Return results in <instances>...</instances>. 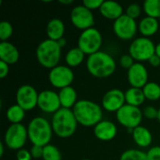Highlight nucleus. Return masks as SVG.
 <instances>
[{"label":"nucleus","instance_id":"obj_1","mask_svg":"<svg viewBox=\"0 0 160 160\" xmlns=\"http://www.w3.org/2000/svg\"><path fill=\"white\" fill-rule=\"evenodd\" d=\"M86 68L94 77L107 78L114 73L116 69V62L110 53L98 51V52L88 55Z\"/></svg>","mask_w":160,"mask_h":160},{"label":"nucleus","instance_id":"obj_2","mask_svg":"<svg viewBox=\"0 0 160 160\" xmlns=\"http://www.w3.org/2000/svg\"><path fill=\"white\" fill-rule=\"evenodd\" d=\"M72 111L78 124L83 127H95L102 121V109L94 101L81 99L75 104Z\"/></svg>","mask_w":160,"mask_h":160},{"label":"nucleus","instance_id":"obj_3","mask_svg":"<svg viewBox=\"0 0 160 160\" xmlns=\"http://www.w3.org/2000/svg\"><path fill=\"white\" fill-rule=\"evenodd\" d=\"M51 124L53 133L63 139L71 137L75 133L78 126L73 111L66 108H61L52 114Z\"/></svg>","mask_w":160,"mask_h":160},{"label":"nucleus","instance_id":"obj_4","mask_svg":"<svg viewBox=\"0 0 160 160\" xmlns=\"http://www.w3.org/2000/svg\"><path fill=\"white\" fill-rule=\"evenodd\" d=\"M28 139L33 145L46 146L50 144L52 136V124L44 117L37 116L33 118L27 127Z\"/></svg>","mask_w":160,"mask_h":160},{"label":"nucleus","instance_id":"obj_5","mask_svg":"<svg viewBox=\"0 0 160 160\" xmlns=\"http://www.w3.org/2000/svg\"><path fill=\"white\" fill-rule=\"evenodd\" d=\"M38 63L46 68H53L58 66L61 59V47L57 41L44 39L41 41L36 51Z\"/></svg>","mask_w":160,"mask_h":160},{"label":"nucleus","instance_id":"obj_6","mask_svg":"<svg viewBox=\"0 0 160 160\" xmlns=\"http://www.w3.org/2000/svg\"><path fill=\"white\" fill-rule=\"evenodd\" d=\"M128 52L133 59L138 62L149 61V59L156 54V45L149 38H137L130 43Z\"/></svg>","mask_w":160,"mask_h":160},{"label":"nucleus","instance_id":"obj_7","mask_svg":"<svg viewBox=\"0 0 160 160\" xmlns=\"http://www.w3.org/2000/svg\"><path fill=\"white\" fill-rule=\"evenodd\" d=\"M102 45V35L95 27L82 31L78 38V47L88 55L98 52Z\"/></svg>","mask_w":160,"mask_h":160},{"label":"nucleus","instance_id":"obj_8","mask_svg":"<svg viewBox=\"0 0 160 160\" xmlns=\"http://www.w3.org/2000/svg\"><path fill=\"white\" fill-rule=\"evenodd\" d=\"M28 138L27 128L22 124H11L6 130L4 143L11 150H21Z\"/></svg>","mask_w":160,"mask_h":160},{"label":"nucleus","instance_id":"obj_9","mask_svg":"<svg viewBox=\"0 0 160 160\" xmlns=\"http://www.w3.org/2000/svg\"><path fill=\"white\" fill-rule=\"evenodd\" d=\"M142 112L139 107H134L128 104H125L119 111L116 112L117 121L125 128L128 129H134L141 126L142 120Z\"/></svg>","mask_w":160,"mask_h":160},{"label":"nucleus","instance_id":"obj_10","mask_svg":"<svg viewBox=\"0 0 160 160\" xmlns=\"http://www.w3.org/2000/svg\"><path fill=\"white\" fill-rule=\"evenodd\" d=\"M114 34L121 39L129 40L132 39L138 30V24L136 20L128 17L127 14H123L116 19L112 25Z\"/></svg>","mask_w":160,"mask_h":160},{"label":"nucleus","instance_id":"obj_11","mask_svg":"<svg viewBox=\"0 0 160 160\" xmlns=\"http://www.w3.org/2000/svg\"><path fill=\"white\" fill-rule=\"evenodd\" d=\"M74 80V72L68 66H61L52 68L49 72V82L56 88L63 89L70 86Z\"/></svg>","mask_w":160,"mask_h":160},{"label":"nucleus","instance_id":"obj_12","mask_svg":"<svg viewBox=\"0 0 160 160\" xmlns=\"http://www.w3.org/2000/svg\"><path fill=\"white\" fill-rule=\"evenodd\" d=\"M70 21L72 24L82 31L93 27L95 24V18L92 10L83 5L74 7L70 12Z\"/></svg>","mask_w":160,"mask_h":160},{"label":"nucleus","instance_id":"obj_13","mask_svg":"<svg viewBox=\"0 0 160 160\" xmlns=\"http://www.w3.org/2000/svg\"><path fill=\"white\" fill-rule=\"evenodd\" d=\"M38 94L37 90L29 84L20 86L16 92V102L24 111H31L38 105Z\"/></svg>","mask_w":160,"mask_h":160},{"label":"nucleus","instance_id":"obj_14","mask_svg":"<svg viewBox=\"0 0 160 160\" xmlns=\"http://www.w3.org/2000/svg\"><path fill=\"white\" fill-rule=\"evenodd\" d=\"M38 106L46 113H55L62 108L58 94L52 90H43L38 94Z\"/></svg>","mask_w":160,"mask_h":160},{"label":"nucleus","instance_id":"obj_15","mask_svg":"<svg viewBox=\"0 0 160 160\" xmlns=\"http://www.w3.org/2000/svg\"><path fill=\"white\" fill-rule=\"evenodd\" d=\"M126 104L125 93L117 88L107 91L101 100L102 107L110 112H116Z\"/></svg>","mask_w":160,"mask_h":160},{"label":"nucleus","instance_id":"obj_16","mask_svg":"<svg viewBox=\"0 0 160 160\" xmlns=\"http://www.w3.org/2000/svg\"><path fill=\"white\" fill-rule=\"evenodd\" d=\"M128 81L131 87L142 89L148 82V71L145 66L141 62H135L128 70Z\"/></svg>","mask_w":160,"mask_h":160},{"label":"nucleus","instance_id":"obj_17","mask_svg":"<svg viewBox=\"0 0 160 160\" xmlns=\"http://www.w3.org/2000/svg\"><path fill=\"white\" fill-rule=\"evenodd\" d=\"M117 128L115 124L109 120H102L94 127V135L100 141L108 142L115 138Z\"/></svg>","mask_w":160,"mask_h":160},{"label":"nucleus","instance_id":"obj_18","mask_svg":"<svg viewBox=\"0 0 160 160\" xmlns=\"http://www.w3.org/2000/svg\"><path fill=\"white\" fill-rule=\"evenodd\" d=\"M99 11L103 17L114 21L124 14V8L122 5L112 0L104 1L99 8Z\"/></svg>","mask_w":160,"mask_h":160},{"label":"nucleus","instance_id":"obj_19","mask_svg":"<svg viewBox=\"0 0 160 160\" xmlns=\"http://www.w3.org/2000/svg\"><path fill=\"white\" fill-rule=\"evenodd\" d=\"M19 51L15 45L9 41L0 42V60L11 65L15 64L19 60Z\"/></svg>","mask_w":160,"mask_h":160},{"label":"nucleus","instance_id":"obj_20","mask_svg":"<svg viewBox=\"0 0 160 160\" xmlns=\"http://www.w3.org/2000/svg\"><path fill=\"white\" fill-rule=\"evenodd\" d=\"M132 138L135 142V143L142 148H146L150 146L153 141L152 133L151 131L142 126H139L135 128L132 131Z\"/></svg>","mask_w":160,"mask_h":160},{"label":"nucleus","instance_id":"obj_21","mask_svg":"<svg viewBox=\"0 0 160 160\" xmlns=\"http://www.w3.org/2000/svg\"><path fill=\"white\" fill-rule=\"evenodd\" d=\"M46 33L49 39L54 41H58L59 39H61L65 33V24L63 21L58 18H53L50 20L46 27Z\"/></svg>","mask_w":160,"mask_h":160},{"label":"nucleus","instance_id":"obj_22","mask_svg":"<svg viewBox=\"0 0 160 160\" xmlns=\"http://www.w3.org/2000/svg\"><path fill=\"white\" fill-rule=\"evenodd\" d=\"M159 28V21L152 17H144L138 24V30L143 37H151L155 35Z\"/></svg>","mask_w":160,"mask_h":160},{"label":"nucleus","instance_id":"obj_23","mask_svg":"<svg viewBox=\"0 0 160 160\" xmlns=\"http://www.w3.org/2000/svg\"><path fill=\"white\" fill-rule=\"evenodd\" d=\"M59 99L61 103L62 108L70 109L75 106L77 101V92L76 90L70 85L68 87H65L63 89H60L59 93Z\"/></svg>","mask_w":160,"mask_h":160},{"label":"nucleus","instance_id":"obj_24","mask_svg":"<svg viewBox=\"0 0 160 160\" xmlns=\"http://www.w3.org/2000/svg\"><path fill=\"white\" fill-rule=\"evenodd\" d=\"M125 98H126L127 104L139 108L141 105H142V103L146 99L142 89L135 88V87H130L129 89H128L125 92Z\"/></svg>","mask_w":160,"mask_h":160},{"label":"nucleus","instance_id":"obj_25","mask_svg":"<svg viewBox=\"0 0 160 160\" xmlns=\"http://www.w3.org/2000/svg\"><path fill=\"white\" fill-rule=\"evenodd\" d=\"M84 55H85V53L79 47H75V48L70 49L67 52L65 60L68 67L75 68L82 63V61L84 59Z\"/></svg>","mask_w":160,"mask_h":160},{"label":"nucleus","instance_id":"obj_26","mask_svg":"<svg viewBox=\"0 0 160 160\" xmlns=\"http://www.w3.org/2000/svg\"><path fill=\"white\" fill-rule=\"evenodd\" d=\"M7 118L11 124H21L25 115V111L18 104L10 106L7 111Z\"/></svg>","mask_w":160,"mask_h":160},{"label":"nucleus","instance_id":"obj_27","mask_svg":"<svg viewBox=\"0 0 160 160\" xmlns=\"http://www.w3.org/2000/svg\"><path fill=\"white\" fill-rule=\"evenodd\" d=\"M145 98L151 101L160 99V85L155 82H148L142 88Z\"/></svg>","mask_w":160,"mask_h":160},{"label":"nucleus","instance_id":"obj_28","mask_svg":"<svg viewBox=\"0 0 160 160\" xmlns=\"http://www.w3.org/2000/svg\"><path fill=\"white\" fill-rule=\"evenodd\" d=\"M143 10L148 17L160 19V0H146L143 3Z\"/></svg>","mask_w":160,"mask_h":160},{"label":"nucleus","instance_id":"obj_29","mask_svg":"<svg viewBox=\"0 0 160 160\" xmlns=\"http://www.w3.org/2000/svg\"><path fill=\"white\" fill-rule=\"evenodd\" d=\"M43 160H62V155L60 150L52 145L48 144L43 147Z\"/></svg>","mask_w":160,"mask_h":160},{"label":"nucleus","instance_id":"obj_30","mask_svg":"<svg viewBox=\"0 0 160 160\" xmlns=\"http://www.w3.org/2000/svg\"><path fill=\"white\" fill-rule=\"evenodd\" d=\"M120 160H148V158L146 153L141 150L128 149L121 155Z\"/></svg>","mask_w":160,"mask_h":160},{"label":"nucleus","instance_id":"obj_31","mask_svg":"<svg viewBox=\"0 0 160 160\" xmlns=\"http://www.w3.org/2000/svg\"><path fill=\"white\" fill-rule=\"evenodd\" d=\"M13 33V27L8 21H2L0 22V39L1 41H8Z\"/></svg>","mask_w":160,"mask_h":160},{"label":"nucleus","instance_id":"obj_32","mask_svg":"<svg viewBox=\"0 0 160 160\" xmlns=\"http://www.w3.org/2000/svg\"><path fill=\"white\" fill-rule=\"evenodd\" d=\"M141 13H142V8L137 3H132V4L128 5L127 8V10H126V14L134 20H136L138 17H140Z\"/></svg>","mask_w":160,"mask_h":160},{"label":"nucleus","instance_id":"obj_33","mask_svg":"<svg viewBox=\"0 0 160 160\" xmlns=\"http://www.w3.org/2000/svg\"><path fill=\"white\" fill-rule=\"evenodd\" d=\"M134 64H135L134 59H133V57L129 53L123 54L120 57V65H121V67L123 68H126V69L128 70Z\"/></svg>","mask_w":160,"mask_h":160},{"label":"nucleus","instance_id":"obj_34","mask_svg":"<svg viewBox=\"0 0 160 160\" xmlns=\"http://www.w3.org/2000/svg\"><path fill=\"white\" fill-rule=\"evenodd\" d=\"M142 113L148 119H158V111L153 106H147V107L144 108Z\"/></svg>","mask_w":160,"mask_h":160},{"label":"nucleus","instance_id":"obj_35","mask_svg":"<svg viewBox=\"0 0 160 160\" xmlns=\"http://www.w3.org/2000/svg\"><path fill=\"white\" fill-rule=\"evenodd\" d=\"M103 2H104L103 0H83L82 5L87 8H89L90 10H92V9L100 8Z\"/></svg>","mask_w":160,"mask_h":160},{"label":"nucleus","instance_id":"obj_36","mask_svg":"<svg viewBox=\"0 0 160 160\" xmlns=\"http://www.w3.org/2000/svg\"><path fill=\"white\" fill-rule=\"evenodd\" d=\"M146 155L148 160H160V146L151 147Z\"/></svg>","mask_w":160,"mask_h":160},{"label":"nucleus","instance_id":"obj_37","mask_svg":"<svg viewBox=\"0 0 160 160\" xmlns=\"http://www.w3.org/2000/svg\"><path fill=\"white\" fill-rule=\"evenodd\" d=\"M31 156L35 159L42 158L43 157V147L42 146H38V145H33L31 150H30Z\"/></svg>","mask_w":160,"mask_h":160},{"label":"nucleus","instance_id":"obj_38","mask_svg":"<svg viewBox=\"0 0 160 160\" xmlns=\"http://www.w3.org/2000/svg\"><path fill=\"white\" fill-rule=\"evenodd\" d=\"M16 158H17V160H31L33 158L31 156L30 151L22 148V149H21V150H19L17 152Z\"/></svg>","mask_w":160,"mask_h":160},{"label":"nucleus","instance_id":"obj_39","mask_svg":"<svg viewBox=\"0 0 160 160\" xmlns=\"http://www.w3.org/2000/svg\"><path fill=\"white\" fill-rule=\"evenodd\" d=\"M8 71H9L8 64L0 60V78L4 79L5 77H7L8 74Z\"/></svg>","mask_w":160,"mask_h":160},{"label":"nucleus","instance_id":"obj_40","mask_svg":"<svg viewBox=\"0 0 160 160\" xmlns=\"http://www.w3.org/2000/svg\"><path fill=\"white\" fill-rule=\"evenodd\" d=\"M149 63L151 66L153 67H158L160 65V57H158L157 54H154L150 59H149Z\"/></svg>","mask_w":160,"mask_h":160},{"label":"nucleus","instance_id":"obj_41","mask_svg":"<svg viewBox=\"0 0 160 160\" xmlns=\"http://www.w3.org/2000/svg\"><path fill=\"white\" fill-rule=\"evenodd\" d=\"M57 42H58V44L60 45V47L62 48V47H64V46L66 45V43H67V40H66V38H61V39H59Z\"/></svg>","mask_w":160,"mask_h":160},{"label":"nucleus","instance_id":"obj_42","mask_svg":"<svg viewBox=\"0 0 160 160\" xmlns=\"http://www.w3.org/2000/svg\"><path fill=\"white\" fill-rule=\"evenodd\" d=\"M4 155V142H0V157L2 158Z\"/></svg>","mask_w":160,"mask_h":160},{"label":"nucleus","instance_id":"obj_43","mask_svg":"<svg viewBox=\"0 0 160 160\" xmlns=\"http://www.w3.org/2000/svg\"><path fill=\"white\" fill-rule=\"evenodd\" d=\"M156 54L160 57V42L158 45H156Z\"/></svg>","mask_w":160,"mask_h":160},{"label":"nucleus","instance_id":"obj_44","mask_svg":"<svg viewBox=\"0 0 160 160\" xmlns=\"http://www.w3.org/2000/svg\"><path fill=\"white\" fill-rule=\"evenodd\" d=\"M59 2L60 3H62V4H66V5H68V4H71V3H73V0H59Z\"/></svg>","mask_w":160,"mask_h":160},{"label":"nucleus","instance_id":"obj_45","mask_svg":"<svg viewBox=\"0 0 160 160\" xmlns=\"http://www.w3.org/2000/svg\"><path fill=\"white\" fill-rule=\"evenodd\" d=\"M158 122L160 123V109L158 110Z\"/></svg>","mask_w":160,"mask_h":160},{"label":"nucleus","instance_id":"obj_46","mask_svg":"<svg viewBox=\"0 0 160 160\" xmlns=\"http://www.w3.org/2000/svg\"><path fill=\"white\" fill-rule=\"evenodd\" d=\"M80 160H90V159H87V158H84V159H80Z\"/></svg>","mask_w":160,"mask_h":160}]
</instances>
